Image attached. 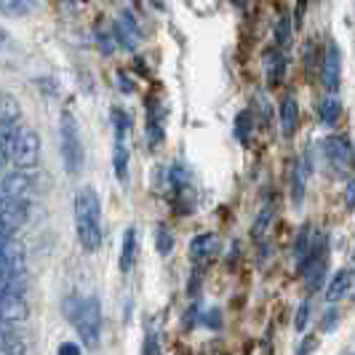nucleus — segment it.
Masks as SVG:
<instances>
[{"label": "nucleus", "mask_w": 355, "mask_h": 355, "mask_svg": "<svg viewBox=\"0 0 355 355\" xmlns=\"http://www.w3.org/2000/svg\"><path fill=\"white\" fill-rule=\"evenodd\" d=\"M75 232L78 243L86 254H96L105 241V222H102V200L94 187H80L75 193Z\"/></svg>", "instance_id": "1"}, {"label": "nucleus", "mask_w": 355, "mask_h": 355, "mask_svg": "<svg viewBox=\"0 0 355 355\" xmlns=\"http://www.w3.org/2000/svg\"><path fill=\"white\" fill-rule=\"evenodd\" d=\"M67 318L78 329L86 347H99L102 339V304L96 297H78L67 302Z\"/></svg>", "instance_id": "2"}, {"label": "nucleus", "mask_w": 355, "mask_h": 355, "mask_svg": "<svg viewBox=\"0 0 355 355\" xmlns=\"http://www.w3.org/2000/svg\"><path fill=\"white\" fill-rule=\"evenodd\" d=\"M59 150H62V163H64V171L70 177H78L80 168H83V139H80V128H78V121L70 110L62 112L59 118Z\"/></svg>", "instance_id": "3"}, {"label": "nucleus", "mask_w": 355, "mask_h": 355, "mask_svg": "<svg viewBox=\"0 0 355 355\" xmlns=\"http://www.w3.org/2000/svg\"><path fill=\"white\" fill-rule=\"evenodd\" d=\"M6 158L11 160L19 171L37 166V160H40V139H37V134L30 125H14Z\"/></svg>", "instance_id": "4"}, {"label": "nucleus", "mask_w": 355, "mask_h": 355, "mask_svg": "<svg viewBox=\"0 0 355 355\" xmlns=\"http://www.w3.org/2000/svg\"><path fill=\"white\" fill-rule=\"evenodd\" d=\"M112 37H115L118 46H123L125 51H137V49H139V43H142V30H139L137 19H134V14H131L128 8L118 11V17L112 21Z\"/></svg>", "instance_id": "5"}, {"label": "nucleus", "mask_w": 355, "mask_h": 355, "mask_svg": "<svg viewBox=\"0 0 355 355\" xmlns=\"http://www.w3.org/2000/svg\"><path fill=\"white\" fill-rule=\"evenodd\" d=\"M30 219V203L27 198H8L0 206V232L3 235H14L19 227H24Z\"/></svg>", "instance_id": "6"}, {"label": "nucleus", "mask_w": 355, "mask_h": 355, "mask_svg": "<svg viewBox=\"0 0 355 355\" xmlns=\"http://www.w3.org/2000/svg\"><path fill=\"white\" fill-rule=\"evenodd\" d=\"M320 83L326 91H339L342 86V51L334 40L326 43V51H323V70H320Z\"/></svg>", "instance_id": "7"}, {"label": "nucleus", "mask_w": 355, "mask_h": 355, "mask_svg": "<svg viewBox=\"0 0 355 355\" xmlns=\"http://www.w3.org/2000/svg\"><path fill=\"white\" fill-rule=\"evenodd\" d=\"M323 158L329 160L339 171H350L353 166V144L347 137H326L323 139Z\"/></svg>", "instance_id": "8"}, {"label": "nucleus", "mask_w": 355, "mask_h": 355, "mask_svg": "<svg viewBox=\"0 0 355 355\" xmlns=\"http://www.w3.org/2000/svg\"><path fill=\"white\" fill-rule=\"evenodd\" d=\"M30 315V304L27 300L14 291L11 286H3L0 288V320L3 323H11V320H27Z\"/></svg>", "instance_id": "9"}, {"label": "nucleus", "mask_w": 355, "mask_h": 355, "mask_svg": "<svg viewBox=\"0 0 355 355\" xmlns=\"http://www.w3.org/2000/svg\"><path fill=\"white\" fill-rule=\"evenodd\" d=\"M310 171H313L310 153H304V155H300V158L294 160V174H291V200H294V206H302Z\"/></svg>", "instance_id": "10"}, {"label": "nucleus", "mask_w": 355, "mask_h": 355, "mask_svg": "<svg viewBox=\"0 0 355 355\" xmlns=\"http://www.w3.org/2000/svg\"><path fill=\"white\" fill-rule=\"evenodd\" d=\"M350 288H353V272H350V267H345V270H339L337 275L331 278V284L326 288V302L329 304L342 302L350 294Z\"/></svg>", "instance_id": "11"}, {"label": "nucleus", "mask_w": 355, "mask_h": 355, "mask_svg": "<svg viewBox=\"0 0 355 355\" xmlns=\"http://www.w3.org/2000/svg\"><path fill=\"white\" fill-rule=\"evenodd\" d=\"M300 128V102L294 96H284L281 102V131L286 139H291Z\"/></svg>", "instance_id": "12"}, {"label": "nucleus", "mask_w": 355, "mask_h": 355, "mask_svg": "<svg viewBox=\"0 0 355 355\" xmlns=\"http://www.w3.org/2000/svg\"><path fill=\"white\" fill-rule=\"evenodd\" d=\"M216 251H219V238H216L214 232H203V235H198L196 241L190 243V257H193V262H206V259L216 257Z\"/></svg>", "instance_id": "13"}, {"label": "nucleus", "mask_w": 355, "mask_h": 355, "mask_svg": "<svg viewBox=\"0 0 355 355\" xmlns=\"http://www.w3.org/2000/svg\"><path fill=\"white\" fill-rule=\"evenodd\" d=\"M265 75H267V83L270 86H275V83H281L286 75V56H284V49H270L265 51Z\"/></svg>", "instance_id": "14"}, {"label": "nucleus", "mask_w": 355, "mask_h": 355, "mask_svg": "<svg viewBox=\"0 0 355 355\" xmlns=\"http://www.w3.org/2000/svg\"><path fill=\"white\" fill-rule=\"evenodd\" d=\"M137 249H139V243H137V230L134 227H128L123 232V243H121V272L128 275L134 265H137Z\"/></svg>", "instance_id": "15"}, {"label": "nucleus", "mask_w": 355, "mask_h": 355, "mask_svg": "<svg viewBox=\"0 0 355 355\" xmlns=\"http://www.w3.org/2000/svg\"><path fill=\"white\" fill-rule=\"evenodd\" d=\"M27 187H30V177L19 171V174H11V177L0 184V193L6 198H24Z\"/></svg>", "instance_id": "16"}, {"label": "nucleus", "mask_w": 355, "mask_h": 355, "mask_svg": "<svg viewBox=\"0 0 355 355\" xmlns=\"http://www.w3.org/2000/svg\"><path fill=\"white\" fill-rule=\"evenodd\" d=\"M35 11V0H0V14L3 17H27Z\"/></svg>", "instance_id": "17"}, {"label": "nucleus", "mask_w": 355, "mask_h": 355, "mask_svg": "<svg viewBox=\"0 0 355 355\" xmlns=\"http://www.w3.org/2000/svg\"><path fill=\"white\" fill-rule=\"evenodd\" d=\"M339 115H342V102H339L337 96H326V99H320L318 102V118L326 125L337 123Z\"/></svg>", "instance_id": "18"}, {"label": "nucleus", "mask_w": 355, "mask_h": 355, "mask_svg": "<svg viewBox=\"0 0 355 355\" xmlns=\"http://www.w3.org/2000/svg\"><path fill=\"white\" fill-rule=\"evenodd\" d=\"M112 128H115V142L128 144V131H131V115L121 110V107H112Z\"/></svg>", "instance_id": "19"}, {"label": "nucleus", "mask_w": 355, "mask_h": 355, "mask_svg": "<svg viewBox=\"0 0 355 355\" xmlns=\"http://www.w3.org/2000/svg\"><path fill=\"white\" fill-rule=\"evenodd\" d=\"M112 166H115V177L118 182H123L128 179V144H121L115 142V150H112Z\"/></svg>", "instance_id": "20"}, {"label": "nucleus", "mask_w": 355, "mask_h": 355, "mask_svg": "<svg viewBox=\"0 0 355 355\" xmlns=\"http://www.w3.org/2000/svg\"><path fill=\"white\" fill-rule=\"evenodd\" d=\"M270 225H272V206L265 203L259 214H257V219H254V227H251V235L254 238H265L267 230H270Z\"/></svg>", "instance_id": "21"}, {"label": "nucleus", "mask_w": 355, "mask_h": 355, "mask_svg": "<svg viewBox=\"0 0 355 355\" xmlns=\"http://www.w3.org/2000/svg\"><path fill=\"white\" fill-rule=\"evenodd\" d=\"M310 243H313L310 225H302V230H300L297 241H294V259H297V265H302L304 262V257H307V251H310Z\"/></svg>", "instance_id": "22"}, {"label": "nucleus", "mask_w": 355, "mask_h": 355, "mask_svg": "<svg viewBox=\"0 0 355 355\" xmlns=\"http://www.w3.org/2000/svg\"><path fill=\"white\" fill-rule=\"evenodd\" d=\"M272 35H275V46H278V49H286V46H288V40H291V19L288 17L278 19V21H275Z\"/></svg>", "instance_id": "23"}, {"label": "nucleus", "mask_w": 355, "mask_h": 355, "mask_svg": "<svg viewBox=\"0 0 355 355\" xmlns=\"http://www.w3.org/2000/svg\"><path fill=\"white\" fill-rule=\"evenodd\" d=\"M155 243H158V251L166 257V254H171L174 249V238H171V232L166 225H158V230H155Z\"/></svg>", "instance_id": "24"}, {"label": "nucleus", "mask_w": 355, "mask_h": 355, "mask_svg": "<svg viewBox=\"0 0 355 355\" xmlns=\"http://www.w3.org/2000/svg\"><path fill=\"white\" fill-rule=\"evenodd\" d=\"M249 118H251L249 112H241L238 121H235V137H238L241 142H249V125L254 123V121H249Z\"/></svg>", "instance_id": "25"}, {"label": "nucleus", "mask_w": 355, "mask_h": 355, "mask_svg": "<svg viewBox=\"0 0 355 355\" xmlns=\"http://www.w3.org/2000/svg\"><path fill=\"white\" fill-rule=\"evenodd\" d=\"M142 355H160V345H158V334H155V329H147V334H144V345H142Z\"/></svg>", "instance_id": "26"}, {"label": "nucleus", "mask_w": 355, "mask_h": 355, "mask_svg": "<svg viewBox=\"0 0 355 355\" xmlns=\"http://www.w3.org/2000/svg\"><path fill=\"white\" fill-rule=\"evenodd\" d=\"M96 43H99V49H102L105 53L115 51V37H112V33H102V30H96Z\"/></svg>", "instance_id": "27"}, {"label": "nucleus", "mask_w": 355, "mask_h": 355, "mask_svg": "<svg viewBox=\"0 0 355 355\" xmlns=\"http://www.w3.org/2000/svg\"><path fill=\"white\" fill-rule=\"evenodd\" d=\"M307 315H310V302H302L300 304V310H297V318H294L297 331H304V326H307Z\"/></svg>", "instance_id": "28"}, {"label": "nucleus", "mask_w": 355, "mask_h": 355, "mask_svg": "<svg viewBox=\"0 0 355 355\" xmlns=\"http://www.w3.org/2000/svg\"><path fill=\"white\" fill-rule=\"evenodd\" d=\"M56 355H83V353H80V347H78L75 342H62Z\"/></svg>", "instance_id": "29"}, {"label": "nucleus", "mask_w": 355, "mask_h": 355, "mask_svg": "<svg viewBox=\"0 0 355 355\" xmlns=\"http://www.w3.org/2000/svg\"><path fill=\"white\" fill-rule=\"evenodd\" d=\"M8 337H11V331H8V326L0 320V350H6V345H8Z\"/></svg>", "instance_id": "30"}, {"label": "nucleus", "mask_w": 355, "mask_h": 355, "mask_svg": "<svg viewBox=\"0 0 355 355\" xmlns=\"http://www.w3.org/2000/svg\"><path fill=\"white\" fill-rule=\"evenodd\" d=\"M313 347H315V339H304L302 342V347H300V350H297V355H310V350H313Z\"/></svg>", "instance_id": "31"}, {"label": "nucleus", "mask_w": 355, "mask_h": 355, "mask_svg": "<svg viewBox=\"0 0 355 355\" xmlns=\"http://www.w3.org/2000/svg\"><path fill=\"white\" fill-rule=\"evenodd\" d=\"M304 6H307V0H300V8L294 11V24L300 27L302 24V17H304Z\"/></svg>", "instance_id": "32"}, {"label": "nucleus", "mask_w": 355, "mask_h": 355, "mask_svg": "<svg viewBox=\"0 0 355 355\" xmlns=\"http://www.w3.org/2000/svg\"><path fill=\"white\" fill-rule=\"evenodd\" d=\"M339 320V313L337 310H329V315H326V323H323V329H331L334 323Z\"/></svg>", "instance_id": "33"}, {"label": "nucleus", "mask_w": 355, "mask_h": 355, "mask_svg": "<svg viewBox=\"0 0 355 355\" xmlns=\"http://www.w3.org/2000/svg\"><path fill=\"white\" fill-rule=\"evenodd\" d=\"M347 209H350V211L355 209V184L353 182L347 184Z\"/></svg>", "instance_id": "34"}, {"label": "nucleus", "mask_w": 355, "mask_h": 355, "mask_svg": "<svg viewBox=\"0 0 355 355\" xmlns=\"http://www.w3.org/2000/svg\"><path fill=\"white\" fill-rule=\"evenodd\" d=\"M6 243H8V235H3V232H0V251H3V246H6Z\"/></svg>", "instance_id": "35"}, {"label": "nucleus", "mask_w": 355, "mask_h": 355, "mask_svg": "<svg viewBox=\"0 0 355 355\" xmlns=\"http://www.w3.org/2000/svg\"><path fill=\"white\" fill-rule=\"evenodd\" d=\"M232 6H246V3H249V0H230Z\"/></svg>", "instance_id": "36"}, {"label": "nucleus", "mask_w": 355, "mask_h": 355, "mask_svg": "<svg viewBox=\"0 0 355 355\" xmlns=\"http://www.w3.org/2000/svg\"><path fill=\"white\" fill-rule=\"evenodd\" d=\"M0 43H6V30H0Z\"/></svg>", "instance_id": "37"}, {"label": "nucleus", "mask_w": 355, "mask_h": 355, "mask_svg": "<svg viewBox=\"0 0 355 355\" xmlns=\"http://www.w3.org/2000/svg\"><path fill=\"white\" fill-rule=\"evenodd\" d=\"M6 200H8V198L3 196V193H0V206H3V203H6Z\"/></svg>", "instance_id": "38"}, {"label": "nucleus", "mask_w": 355, "mask_h": 355, "mask_svg": "<svg viewBox=\"0 0 355 355\" xmlns=\"http://www.w3.org/2000/svg\"><path fill=\"white\" fill-rule=\"evenodd\" d=\"M0 166H3V160H0Z\"/></svg>", "instance_id": "39"}, {"label": "nucleus", "mask_w": 355, "mask_h": 355, "mask_svg": "<svg viewBox=\"0 0 355 355\" xmlns=\"http://www.w3.org/2000/svg\"><path fill=\"white\" fill-rule=\"evenodd\" d=\"M347 355H350V353H347Z\"/></svg>", "instance_id": "40"}]
</instances>
